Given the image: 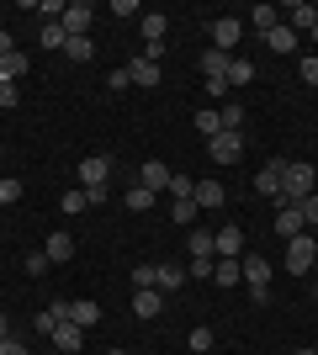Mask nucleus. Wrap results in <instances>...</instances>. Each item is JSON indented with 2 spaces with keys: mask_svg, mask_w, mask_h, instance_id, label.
Returning a JSON list of instances; mask_svg holds the SVG:
<instances>
[{
  "mask_svg": "<svg viewBox=\"0 0 318 355\" xmlns=\"http://www.w3.org/2000/svg\"><path fill=\"white\" fill-rule=\"evenodd\" d=\"M287 27H292V32H313V27H318V6L292 0V6H287Z\"/></svg>",
  "mask_w": 318,
  "mask_h": 355,
  "instance_id": "obj_14",
  "label": "nucleus"
},
{
  "mask_svg": "<svg viewBox=\"0 0 318 355\" xmlns=\"http://www.w3.org/2000/svg\"><path fill=\"white\" fill-rule=\"evenodd\" d=\"M91 21H96V6H91V0H69L64 16H59V27L69 32V37H91Z\"/></svg>",
  "mask_w": 318,
  "mask_h": 355,
  "instance_id": "obj_3",
  "label": "nucleus"
},
{
  "mask_svg": "<svg viewBox=\"0 0 318 355\" xmlns=\"http://www.w3.org/2000/svg\"><path fill=\"white\" fill-rule=\"evenodd\" d=\"M191 350H197V355H207V350H212V329H207V324L191 329Z\"/></svg>",
  "mask_w": 318,
  "mask_h": 355,
  "instance_id": "obj_39",
  "label": "nucleus"
},
{
  "mask_svg": "<svg viewBox=\"0 0 318 355\" xmlns=\"http://www.w3.org/2000/svg\"><path fill=\"white\" fill-rule=\"evenodd\" d=\"M48 266H53V260H48V254H43V250H37V254H27V270H32V276H43V270H48Z\"/></svg>",
  "mask_w": 318,
  "mask_h": 355,
  "instance_id": "obj_43",
  "label": "nucleus"
},
{
  "mask_svg": "<svg viewBox=\"0 0 318 355\" xmlns=\"http://www.w3.org/2000/svg\"><path fill=\"white\" fill-rule=\"evenodd\" d=\"M239 37H244V21H239V16H218V21H212V48H218V53H233Z\"/></svg>",
  "mask_w": 318,
  "mask_h": 355,
  "instance_id": "obj_7",
  "label": "nucleus"
},
{
  "mask_svg": "<svg viewBox=\"0 0 318 355\" xmlns=\"http://www.w3.org/2000/svg\"><path fill=\"white\" fill-rule=\"evenodd\" d=\"M170 196H175V202H186V196H197V180L191 175H170V186H165Z\"/></svg>",
  "mask_w": 318,
  "mask_h": 355,
  "instance_id": "obj_34",
  "label": "nucleus"
},
{
  "mask_svg": "<svg viewBox=\"0 0 318 355\" xmlns=\"http://www.w3.org/2000/svg\"><path fill=\"white\" fill-rule=\"evenodd\" d=\"M133 85V74H127V64H122V69H112V90H127Z\"/></svg>",
  "mask_w": 318,
  "mask_h": 355,
  "instance_id": "obj_45",
  "label": "nucleus"
},
{
  "mask_svg": "<svg viewBox=\"0 0 318 355\" xmlns=\"http://www.w3.org/2000/svg\"><path fill=\"white\" fill-rule=\"evenodd\" d=\"M64 59H75V64L96 59V43H91V37H69V43H64Z\"/></svg>",
  "mask_w": 318,
  "mask_h": 355,
  "instance_id": "obj_27",
  "label": "nucleus"
},
{
  "mask_svg": "<svg viewBox=\"0 0 318 355\" xmlns=\"http://www.w3.org/2000/svg\"><path fill=\"white\" fill-rule=\"evenodd\" d=\"M218 117H223V128H228V133H244V106H239V101H228L223 112H218Z\"/></svg>",
  "mask_w": 318,
  "mask_h": 355,
  "instance_id": "obj_33",
  "label": "nucleus"
},
{
  "mask_svg": "<svg viewBox=\"0 0 318 355\" xmlns=\"http://www.w3.org/2000/svg\"><path fill=\"white\" fill-rule=\"evenodd\" d=\"M244 21H249V27H255L260 37H265V32H271V27H281V11H276V6H255V11L244 16Z\"/></svg>",
  "mask_w": 318,
  "mask_h": 355,
  "instance_id": "obj_22",
  "label": "nucleus"
},
{
  "mask_svg": "<svg viewBox=\"0 0 318 355\" xmlns=\"http://www.w3.org/2000/svg\"><path fill=\"white\" fill-rule=\"evenodd\" d=\"M228 64H233V53L207 48V53H202V80H228Z\"/></svg>",
  "mask_w": 318,
  "mask_h": 355,
  "instance_id": "obj_18",
  "label": "nucleus"
},
{
  "mask_svg": "<svg viewBox=\"0 0 318 355\" xmlns=\"http://www.w3.org/2000/svg\"><path fill=\"white\" fill-rule=\"evenodd\" d=\"M202 90H207L212 101H223V96H228V80H202Z\"/></svg>",
  "mask_w": 318,
  "mask_h": 355,
  "instance_id": "obj_42",
  "label": "nucleus"
},
{
  "mask_svg": "<svg viewBox=\"0 0 318 355\" xmlns=\"http://www.w3.org/2000/svg\"><path fill=\"white\" fill-rule=\"evenodd\" d=\"M170 175H175V170H170V164L149 159V164H143V170H138V186H149V191L159 196V191H165V186H170Z\"/></svg>",
  "mask_w": 318,
  "mask_h": 355,
  "instance_id": "obj_15",
  "label": "nucleus"
},
{
  "mask_svg": "<svg viewBox=\"0 0 318 355\" xmlns=\"http://www.w3.org/2000/svg\"><path fill=\"white\" fill-rule=\"evenodd\" d=\"M0 355H32V350H27L21 340H11V334H6V340H0Z\"/></svg>",
  "mask_w": 318,
  "mask_h": 355,
  "instance_id": "obj_44",
  "label": "nucleus"
},
{
  "mask_svg": "<svg viewBox=\"0 0 318 355\" xmlns=\"http://www.w3.org/2000/svg\"><path fill=\"white\" fill-rule=\"evenodd\" d=\"M64 212H69V218H75V212H85L91 207V196H85V186H75V191H64V202H59Z\"/></svg>",
  "mask_w": 318,
  "mask_h": 355,
  "instance_id": "obj_32",
  "label": "nucleus"
},
{
  "mask_svg": "<svg viewBox=\"0 0 318 355\" xmlns=\"http://www.w3.org/2000/svg\"><path fill=\"white\" fill-rule=\"evenodd\" d=\"M313 260H318V239H313V234L287 239V276H308V270H313Z\"/></svg>",
  "mask_w": 318,
  "mask_h": 355,
  "instance_id": "obj_2",
  "label": "nucleus"
},
{
  "mask_svg": "<svg viewBox=\"0 0 318 355\" xmlns=\"http://www.w3.org/2000/svg\"><path fill=\"white\" fill-rule=\"evenodd\" d=\"M64 324H75V329H96V324H101V308H96L91 297H80V302H69Z\"/></svg>",
  "mask_w": 318,
  "mask_h": 355,
  "instance_id": "obj_10",
  "label": "nucleus"
},
{
  "mask_svg": "<svg viewBox=\"0 0 318 355\" xmlns=\"http://www.w3.org/2000/svg\"><path fill=\"white\" fill-rule=\"evenodd\" d=\"M265 48H271V53H297V32H292L287 21H281V27H271V32H265Z\"/></svg>",
  "mask_w": 318,
  "mask_h": 355,
  "instance_id": "obj_21",
  "label": "nucleus"
},
{
  "mask_svg": "<svg viewBox=\"0 0 318 355\" xmlns=\"http://www.w3.org/2000/svg\"><path fill=\"white\" fill-rule=\"evenodd\" d=\"M64 43H69V32L59 21H43V48H64Z\"/></svg>",
  "mask_w": 318,
  "mask_h": 355,
  "instance_id": "obj_37",
  "label": "nucleus"
},
{
  "mask_svg": "<svg viewBox=\"0 0 318 355\" xmlns=\"http://www.w3.org/2000/svg\"><path fill=\"white\" fill-rule=\"evenodd\" d=\"M292 355H318V350H292Z\"/></svg>",
  "mask_w": 318,
  "mask_h": 355,
  "instance_id": "obj_49",
  "label": "nucleus"
},
{
  "mask_svg": "<svg viewBox=\"0 0 318 355\" xmlns=\"http://www.w3.org/2000/svg\"><path fill=\"white\" fill-rule=\"evenodd\" d=\"M191 202H197L202 212H218V207L228 202V191L218 186V180H197V196H191Z\"/></svg>",
  "mask_w": 318,
  "mask_h": 355,
  "instance_id": "obj_16",
  "label": "nucleus"
},
{
  "mask_svg": "<svg viewBox=\"0 0 318 355\" xmlns=\"http://www.w3.org/2000/svg\"><path fill=\"white\" fill-rule=\"evenodd\" d=\"M186 244H191V260H212V234H207V228H191Z\"/></svg>",
  "mask_w": 318,
  "mask_h": 355,
  "instance_id": "obj_28",
  "label": "nucleus"
},
{
  "mask_svg": "<svg viewBox=\"0 0 318 355\" xmlns=\"http://www.w3.org/2000/svg\"><path fill=\"white\" fill-rule=\"evenodd\" d=\"M106 180H112V159H106V154H91V159H80V186H85V191H101Z\"/></svg>",
  "mask_w": 318,
  "mask_h": 355,
  "instance_id": "obj_6",
  "label": "nucleus"
},
{
  "mask_svg": "<svg viewBox=\"0 0 318 355\" xmlns=\"http://www.w3.org/2000/svg\"><path fill=\"white\" fill-rule=\"evenodd\" d=\"M276 234H281V239H297V234H308L303 207H297V202H281V207H276Z\"/></svg>",
  "mask_w": 318,
  "mask_h": 355,
  "instance_id": "obj_8",
  "label": "nucleus"
},
{
  "mask_svg": "<svg viewBox=\"0 0 318 355\" xmlns=\"http://www.w3.org/2000/svg\"><path fill=\"white\" fill-rule=\"evenodd\" d=\"M249 80H255V64H249V59H233V64H228V85H249Z\"/></svg>",
  "mask_w": 318,
  "mask_h": 355,
  "instance_id": "obj_31",
  "label": "nucleus"
},
{
  "mask_svg": "<svg viewBox=\"0 0 318 355\" xmlns=\"http://www.w3.org/2000/svg\"><path fill=\"white\" fill-rule=\"evenodd\" d=\"M112 355H122V350H112Z\"/></svg>",
  "mask_w": 318,
  "mask_h": 355,
  "instance_id": "obj_51",
  "label": "nucleus"
},
{
  "mask_svg": "<svg viewBox=\"0 0 318 355\" xmlns=\"http://www.w3.org/2000/svg\"><path fill=\"white\" fill-rule=\"evenodd\" d=\"M297 74H303V85H318V59H303V64H297Z\"/></svg>",
  "mask_w": 318,
  "mask_h": 355,
  "instance_id": "obj_41",
  "label": "nucleus"
},
{
  "mask_svg": "<svg viewBox=\"0 0 318 355\" xmlns=\"http://www.w3.org/2000/svg\"><path fill=\"white\" fill-rule=\"evenodd\" d=\"M133 286L143 292V286H159V266H138L133 270Z\"/></svg>",
  "mask_w": 318,
  "mask_h": 355,
  "instance_id": "obj_38",
  "label": "nucleus"
},
{
  "mask_svg": "<svg viewBox=\"0 0 318 355\" xmlns=\"http://www.w3.org/2000/svg\"><path fill=\"white\" fill-rule=\"evenodd\" d=\"M212 260H244V228L239 223H228L212 234Z\"/></svg>",
  "mask_w": 318,
  "mask_h": 355,
  "instance_id": "obj_4",
  "label": "nucleus"
},
{
  "mask_svg": "<svg viewBox=\"0 0 318 355\" xmlns=\"http://www.w3.org/2000/svg\"><path fill=\"white\" fill-rule=\"evenodd\" d=\"M165 32H170V16H159V11L143 16V37H149V43H165Z\"/></svg>",
  "mask_w": 318,
  "mask_h": 355,
  "instance_id": "obj_26",
  "label": "nucleus"
},
{
  "mask_svg": "<svg viewBox=\"0 0 318 355\" xmlns=\"http://www.w3.org/2000/svg\"><path fill=\"white\" fill-rule=\"evenodd\" d=\"M11 202H21V180H16V175H0V207H11Z\"/></svg>",
  "mask_w": 318,
  "mask_h": 355,
  "instance_id": "obj_35",
  "label": "nucleus"
},
{
  "mask_svg": "<svg viewBox=\"0 0 318 355\" xmlns=\"http://www.w3.org/2000/svg\"><path fill=\"white\" fill-rule=\"evenodd\" d=\"M48 340H53V350H59V355H80V345H85V329H75V324H59L53 334H48Z\"/></svg>",
  "mask_w": 318,
  "mask_h": 355,
  "instance_id": "obj_13",
  "label": "nucleus"
},
{
  "mask_svg": "<svg viewBox=\"0 0 318 355\" xmlns=\"http://www.w3.org/2000/svg\"><path fill=\"white\" fill-rule=\"evenodd\" d=\"M297 207H303V223H308V228H318V191L308 196V202H297Z\"/></svg>",
  "mask_w": 318,
  "mask_h": 355,
  "instance_id": "obj_40",
  "label": "nucleus"
},
{
  "mask_svg": "<svg viewBox=\"0 0 318 355\" xmlns=\"http://www.w3.org/2000/svg\"><path fill=\"white\" fill-rule=\"evenodd\" d=\"M127 74H133V85H143V90L159 85V64H149L143 53H138V59H127Z\"/></svg>",
  "mask_w": 318,
  "mask_h": 355,
  "instance_id": "obj_19",
  "label": "nucleus"
},
{
  "mask_svg": "<svg viewBox=\"0 0 318 355\" xmlns=\"http://www.w3.org/2000/svg\"><path fill=\"white\" fill-rule=\"evenodd\" d=\"M212 282H218V286H239L244 266H239V260H212Z\"/></svg>",
  "mask_w": 318,
  "mask_h": 355,
  "instance_id": "obj_23",
  "label": "nucleus"
},
{
  "mask_svg": "<svg viewBox=\"0 0 318 355\" xmlns=\"http://www.w3.org/2000/svg\"><path fill=\"white\" fill-rule=\"evenodd\" d=\"M197 133H202V138H212V133H223V117H218V112H212V106H202V112H197Z\"/></svg>",
  "mask_w": 318,
  "mask_h": 355,
  "instance_id": "obj_29",
  "label": "nucleus"
},
{
  "mask_svg": "<svg viewBox=\"0 0 318 355\" xmlns=\"http://www.w3.org/2000/svg\"><path fill=\"white\" fill-rule=\"evenodd\" d=\"M122 207H127V212H149L154 191H149V186H127V191H122Z\"/></svg>",
  "mask_w": 318,
  "mask_h": 355,
  "instance_id": "obj_24",
  "label": "nucleus"
},
{
  "mask_svg": "<svg viewBox=\"0 0 318 355\" xmlns=\"http://www.w3.org/2000/svg\"><path fill=\"white\" fill-rule=\"evenodd\" d=\"M281 175H287V164L271 159V164H265V170L255 175V191H260V196H276V202H281Z\"/></svg>",
  "mask_w": 318,
  "mask_h": 355,
  "instance_id": "obj_11",
  "label": "nucleus"
},
{
  "mask_svg": "<svg viewBox=\"0 0 318 355\" xmlns=\"http://www.w3.org/2000/svg\"><path fill=\"white\" fill-rule=\"evenodd\" d=\"M6 53H16V43H11V32L0 27V59H6Z\"/></svg>",
  "mask_w": 318,
  "mask_h": 355,
  "instance_id": "obj_47",
  "label": "nucleus"
},
{
  "mask_svg": "<svg viewBox=\"0 0 318 355\" xmlns=\"http://www.w3.org/2000/svg\"><path fill=\"white\" fill-rule=\"evenodd\" d=\"M207 154H212L218 164H233V159L244 154V133H228V128H223V133H212V138H207Z\"/></svg>",
  "mask_w": 318,
  "mask_h": 355,
  "instance_id": "obj_5",
  "label": "nucleus"
},
{
  "mask_svg": "<svg viewBox=\"0 0 318 355\" xmlns=\"http://www.w3.org/2000/svg\"><path fill=\"white\" fill-rule=\"evenodd\" d=\"M43 254L53 260V266H64V260H75V239H69V234H48Z\"/></svg>",
  "mask_w": 318,
  "mask_h": 355,
  "instance_id": "obj_20",
  "label": "nucleus"
},
{
  "mask_svg": "<svg viewBox=\"0 0 318 355\" xmlns=\"http://www.w3.org/2000/svg\"><path fill=\"white\" fill-rule=\"evenodd\" d=\"M0 106H16V85L11 80H0Z\"/></svg>",
  "mask_w": 318,
  "mask_h": 355,
  "instance_id": "obj_46",
  "label": "nucleus"
},
{
  "mask_svg": "<svg viewBox=\"0 0 318 355\" xmlns=\"http://www.w3.org/2000/svg\"><path fill=\"white\" fill-rule=\"evenodd\" d=\"M197 202H191V196H186V202H170V218H175V223H197Z\"/></svg>",
  "mask_w": 318,
  "mask_h": 355,
  "instance_id": "obj_36",
  "label": "nucleus"
},
{
  "mask_svg": "<svg viewBox=\"0 0 318 355\" xmlns=\"http://www.w3.org/2000/svg\"><path fill=\"white\" fill-rule=\"evenodd\" d=\"M318 191V170L308 159H292L287 175H281V202H308Z\"/></svg>",
  "mask_w": 318,
  "mask_h": 355,
  "instance_id": "obj_1",
  "label": "nucleus"
},
{
  "mask_svg": "<svg viewBox=\"0 0 318 355\" xmlns=\"http://www.w3.org/2000/svg\"><path fill=\"white\" fill-rule=\"evenodd\" d=\"M64 313H69V302H48L43 313H32V329H37V334H53V329L64 324Z\"/></svg>",
  "mask_w": 318,
  "mask_h": 355,
  "instance_id": "obj_17",
  "label": "nucleus"
},
{
  "mask_svg": "<svg viewBox=\"0 0 318 355\" xmlns=\"http://www.w3.org/2000/svg\"><path fill=\"white\" fill-rule=\"evenodd\" d=\"M308 37H313V43H318V27H313V32H308Z\"/></svg>",
  "mask_w": 318,
  "mask_h": 355,
  "instance_id": "obj_50",
  "label": "nucleus"
},
{
  "mask_svg": "<svg viewBox=\"0 0 318 355\" xmlns=\"http://www.w3.org/2000/svg\"><path fill=\"white\" fill-rule=\"evenodd\" d=\"M133 313H138V318H159V313H165V292H159V286L133 292Z\"/></svg>",
  "mask_w": 318,
  "mask_h": 355,
  "instance_id": "obj_12",
  "label": "nucleus"
},
{
  "mask_svg": "<svg viewBox=\"0 0 318 355\" xmlns=\"http://www.w3.org/2000/svg\"><path fill=\"white\" fill-rule=\"evenodd\" d=\"M186 286V270L181 266H159V292H181Z\"/></svg>",
  "mask_w": 318,
  "mask_h": 355,
  "instance_id": "obj_30",
  "label": "nucleus"
},
{
  "mask_svg": "<svg viewBox=\"0 0 318 355\" xmlns=\"http://www.w3.org/2000/svg\"><path fill=\"white\" fill-rule=\"evenodd\" d=\"M239 266H244V286H271V260H265V254H244V260H239Z\"/></svg>",
  "mask_w": 318,
  "mask_h": 355,
  "instance_id": "obj_9",
  "label": "nucleus"
},
{
  "mask_svg": "<svg viewBox=\"0 0 318 355\" xmlns=\"http://www.w3.org/2000/svg\"><path fill=\"white\" fill-rule=\"evenodd\" d=\"M6 334H11V318H6V313H0V340H6Z\"/></svg>",
  "mask_w": 318,
  "mask_h": 355,
  "instance_id": "obj_48",
  "label": "nucleus"
},
{
  "mask_svg": "<svg viewBox=\"0 0 318 355\" xmlns=\"http://www.w3.org/2000/svg\"><path fill=\"white\" fill-rule=\"evenodd\" d=\"M27 69H32L27 53H6V59H0V80H11V85H16V80H21Z\"/></svg>",
  "mask_w": 318,
  "mask_h": 355,
  "instance_id": "obj_25",
  "label": "nucleus"
}]
</instances>
